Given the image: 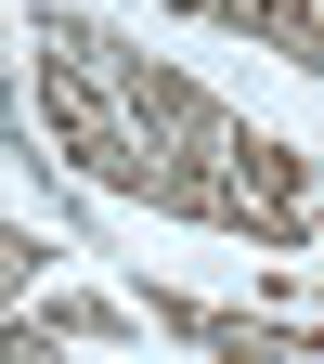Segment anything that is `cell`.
<instances>
[{"mask_svg":"<svg viewBox=\"0 0 324 364\" xmlns=\"http://www.w3.org/2000/svg\"><path fill=\"white\" fill-rule=\"evenodd\" d=\"M26 53H39V130H52V156L78 182H104V196H143V130H130L104 53H91V14H39Z\"/></svg>","mask_w":324,"mask_h":364,"instance_id":"cell-1","label":"cell"},{"mask_svg":"<svg viewBox=\"0 0 324 364\" xmlns=\"http://www.w3.org/2000/svg\"><path fill=\"white\" fill-rule=\"evenodd\" d=\"M91 53H104V78H117V105H130V130H143V144H195V156H220V144L247 130L208 78H181L169 53H143V39H104V26H91Z\"/></svg>","mask_w":324,"mask_h":364,"instance_id":"cell-2","label":"cell"},{"mask_svg":"<svg viewBox=\"0 0 324 364\" xmlns=\"http://www.w3.org/2000/svg\"><path fill=\"white\" fill-rule=\"evenodd\" d=\"M143 326H169L208 364H324V326H298V312H220V299H181V287H143Z\"/></svg>","mask_w":324,"mask_h":364,"instance_id":"cell-3","label":"cell"},{"mask_svg":"<svg viewBox=\"0 0 324 364\" xmlns=\"http://www.w3.org/2000/svg\"><path fill=\"white\" fill-rule=\"evenodd\" d=\"M169 14L234 26V39H259V53H286V65H311V78H324V0H169Z\"/></svg>","mask_w":324,"mask_h":364,"instance_id":"cell-4","label":"cell"},{"mask_svg":"<svg viewBox=\"0 0 324 364\" xmlns=\"http://www.w3.org/2000/svg\"><path fill=\"white\" fill-rule=\"evenodd\" d=\"M26 326H39V338H65V351H117L143 312H130V299H104V287H52V299H26Z\"/></svg>","mask_w":324,"mask_h":364,"instance_id":"cell-5","label":"cell"},{"mask_svg":"<svg viewBox=\"0 0 324 364\" xmlns=\"http://www.w3.org/2000/svg\"><path fill=\"white\" fill-rule=\"evenodd\" d=\"M220 169H234L247 196H272V208H311V156L272 144V130H234V144H220Z\"/></svg>","mask_w":324,"mask_h":364,"instance_id":"cell-6","label":"cell"},{"mask_svg":"<svg viewBox=\"0 0 324 364\" xmlns=\"http://www.w3.org/2000/svg\"><path fill=\"white\" fill-rule=\"evenodd\" d=\"M39 260H52V247H39V221H13V235H0V273H13V299H39Z\"/></svg>","mask_w":324,"mask_h":364,"instance_id":"cell-7","label":"cell"},{"mask_svg":"<svg viewBox=\"0 0 324 364\" xmlns=\"http://www.w3.org/2000/svg\"><path fill=\"white\" fill-rule=\"evenodd\" d=\"M13 364H65V338H39L26 312H13Z\"/></svg>","mask_w":324,"mask_h":364,"instance_id":"cell-8","label":"cell"},{"mask_svg":"<svg viewBox=\"0 0 324 364\" xmlns=\"http://www.w3.org/2000/svg\"><path fill=\"white\" fill-rule=\"evenodd\" d=\"M311 221H324V196H311ZM298 273H311V299H324V260H298Z\"/></svg>","mask_w":324,"mask_h":364,"instance_id":"cell-9","label":"cell"}]
</instances>
